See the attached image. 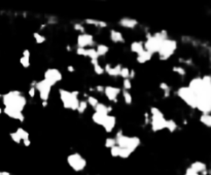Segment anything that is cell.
<instances>
[{
  "instance_id": "cell-1",
  "label": "cell",
  "mask_w": 211,
  "mask_h": 175,
  "mask_svg": "<svg viewBox=\"0 0 211 175\" xmlns=\"http://www.w3.org/2000/svg\"><path fill=\"white\" fill-rule=\"evenodd\" d=\"M188 89L196 97V108L202 114H210L211 111V77L204 75L191 80Z\"/></svg>"
},
{
  "instance_id": "cell-2",
  "label": "cell",
  "mask_w": 211,
  "mask_h": 175,
  "mask_svg": "<svg viewBox=\"0 0 211 175\" xmlns=\"http://www.w3.org/2000/svg\"><path fill=\"white\" fill-rule=\"evenodd\" d=\"M2 101H3L5 107L15 109V110H18L20 112L23 111L27 104L26 98L22 95L20 91H10L6 93L5 95L2 96Z\"/></svg>"
},
{
  "instance_id": "cell-3",
  "label": "cell",
  "mask_w": 211,
  "mask_h": 175,
  "mask_svg": "<svg viewBox=\"0 0 211 175\" xmlns=\"http://www.w3.org/2000/svg\"><path fill=\"white\" fill-rule=\"evenodd\" d=\"M168 39V35L167 32L165 30L161 31V32H157L154 33V35H151V37L148 39H146V42L143 43V47H144V50L150 52V54H154L157 53L160 50V47H161L162 42Z\"/></svg>"
},
{
  "instance_id": "cell-4",
  "label": "cell",
  "mask_w": 211,
  "mask_h": 175,
  "mask_svg": "<svg viewBox=\"0 0 211 175\" xmlns=\"http://www.w3.org/2000/svg\"><path fill=\"white\" fill-rule=\"evenodd\" d=\"M59 94H60V99L63 102L64 108L71 109V110H76L80 100H78V93L77 91L69 92L66 90L60 89L59 90Z\"/></svg>"
},
{
  "instance_id": "cell-5",
  "label": "cell",
  "mask_w": 211,
  "mask_h": 175,
  "mask_svg": "<svg viewBox=\"0 0 211 175\" xmlns=\"http://www.w3.org/2000/svg\"><path fill=\"white\" fill-rule=\"evenodd\" d=\"M150 112L153 114V117H151V129H153V131L157 132L166 129L167 120L165 118L163 112L157 107H151Z\"/></svg>"
},
{
  "instance_id": "cell-6",
  "label": "cell",
  "mask_w": 211,
  "mask_h": 175,
  "mask_svg": "<svg viewBox=\"0 0 211 175\" xmlns=\"http://www.w3.org/2000/svg\"><path fill=\"white\" fill-rule=\"evenodd\" d=\"M115 141H117V145L120 148H127L132 152L135 151V149L138 147L140 145V142H141L138 137H129L125 136V135L117 136Z\"/></svg>"
},
{
  "instance_id": "cell-7",
  "label": "cell",
  "mask_w": 211,
  "mask_h": 175,
  "mask_svg": "<svg viewBox=\"0 0 211 175\" xmlns=\"http://www.w3.org/2000/svg\"><path fill=\"white\" fill-rule=\"evenodd\" d=\"M177 49V42L175 40H172V39H166L162 42L161 47H160V50L157 54H159V57L161 60L165 61L167 60L173 55L174 52Z\"/></svg>"
},
{
  "instance_id": "cell-8",
  "label": "cell",
  "mask_w": 211,
  "mask_h": 175,
  "mask_svg": "<svg viewBox=\"0 0 211 175\" xmlns=\"http://www.w3.org/2000/svg\"><path fill=\"white\" fill-rule=\"evenodd\" d=\"M67 163H68V165L73 169V170L76 172L83 171L87 166V161L84 160L80 154H77V152L69 155V156L67 157Z\"/></svg>"
},
{
  "instance_id": "cell-9",
  "label": "cell",
  "mask_w": 211,
  "mask_h": 175,
  "mask_svg": "<svg viewBox=\"0 0 211 175\" xmlns=\"http://www.w3.org/2000/svg\"><path fill=\"white\" fill-rule=\"evenodd\" d=\"M177 94L188 106L192 107V108H196V97L187 87H181L178 90Z\"/></svg>"
},
{
  "instance_id": "cell-10",
  "label": "cell",
  "mask_w": 211,
  "mask_h": 175,
  "mask_svg": "<svg viewBox=\"0 0 211 175\" xmlns=\"http://www.w3.org/2000/svg\"><path fill=\"white\" fill-rule=\"evenodd\" d=\"M62 80V73L56 68H50L44 72L43 75V80L46 81L50 87H53L54 84L59 83Z\"/></svg>"
},
{
  "instance_id": "cell-11",
  "label": "cell",
  "mask_w": 211,
  "mask_h": 175,
  "mask_svg": "<svg viewBox=\"0 0 211 175\" xmlns=\"http://www.w3.org/2000/svg\"><path fill=\"white\" fill-rule=\"evenodd\" d=\"M50 89L52 87L50 86L46 81L44 80H40L38 83H36L35 84V90H38L39 94H40V99L42 101H47L50 97Z\"/></svg>"
},
{
  "instance_id": "cell-12",
  "label": "cell",
  "mask_w": 211,
  "mask_h": 175,
  "mask_svg": "<svg viewBox=\"0 0 211 175\" xmlns=\"http://www.w3.org/2000/svg\"><path fill=\"white\" fill-rule=\"evenodd\" d=\"M94 44V38L91 34L88 33H83V34L78 35L77 37V47H83L86 49V47L93 46Z\"/></svg>"
},
{
  "instance_id": "cell-13",
  "label": "cell",
  "mask_w": 211,
  "mask_h": 175,
  "mask_svg": "<svg viewBox=\"0 0 211 175\" xmlns=\"http://www.w3.org/2000/svg\"><path fill=\"white\" fill-rule=\"evenodd\" d=\"M104 93H105V96L107 97V99L109 101H112V102H117V95L120 93V89L115 87H105L104 88Z\"/></svg>"
},
{
  "instance_id": "cell-14",
  "label": "cell",
  "mask_w": 211,
  "mask_h": 175,
  "mask_svg": "<svg viewBox=\"0 0 211 175\" xmlns=\"http://www.w3.org/2000/svg\"><path fill=\"white\" fill-rule=\"evenodd\" d=\"M3 112L7 115V117H12V118H13V120H18V121H20V122H24V120H25L24 114H22V112L18 111V110H15V109L5 107Z\"/></svg>"
},
{
  "instance_id": "cell-15",
  "label": "cell",
  "mask_w": 211,
  "mask_h": 175,
  "mask_svg": "<svg viewBox=\"0 0 211 175\" xmlns=\"http://www.w3.org/2000/svg\"><path fill=\"white\" fill-rule=\"evenodd\" d=\"M115 124H117V118H115V117H113V115H107L105 117V121H104V124L102 127L107 133H110L115 127Z\"/></svg>"
},
{
  "instance_id": "cell-16",
  "label": "cell",
  "mask_w": 211,
  "mask_h": 175,
  "mask_svg": "<svg viewBox=\"0 0 211 175\" xmlns=\"http://www.w3.org/2000/svg\"><path fill=\"white\" fill-rule=\"evenodd\" d=\"M103 69H104V72H106L110 76H119L120 73V70H122V65L117 64V66L111 67L110 64H106Z\"/></svg>"
},
{
  "instance_id": "cell-17",
  "label": "cell",
  "mask_w": 211,
  "mask_h": 175,
  "mask_svg": "<svg viewBox=\"0 0 211 175\" xmlns=\"http://www.w3.org/2000/svg\"><path fill=\"white\" fill-rule=\"evenodd\" d=\"M119 24L122 27L124 28H128V29H133L138 25V22L136 21V20L134 19H131V18H123L120 20Z\"/></svg>"
},
{
  "instance_id": "cell-18",
  "label": "cell",
  "mask_w": 211,
  "mask_h": 175,
  "mask_svg": "<svg viewBox=\"0 0 211 175\" xmlns=\"http://www.w3.org/2000/svg\"><path fill=\"white\" fill-rule=\"evenodd\" d=\"M95 110H96L97 114L106 117V115H108L109 112L112 110V107L111 106H106V105H104V104H102V103H98L97 106L95 107Z\"/></svg>"
},
{
  "instance_id": "cell-19",
  "label": "cell",
  "mask_w": 211,
  "mask_h": 175,
  "mask_svg": "<svg viewBox=\"0 0 211 175\" xmlns=\"http://www.w3.org/2000/svg\"><path fill=\"white\" fill-rule=\"evenodd\" d=\"M151 57H153V54H150V52H147V50H143V52H141L140 54H138V56H137V62L140 64H143L145 63V62L150 61Z\"/></svg>"
},
{
  "instance_id": "cell-20",
  "label": "cell",
  "mask_w": 211,
  "mask_h": 175,
  "mask_svg": "<svg viewBox=\"0 0 211 175\" xmlns=\"http://www.w3.org/2000/svg\"><path fill=\"white\" fill-rule=\"evenodd\" d=\"M110 40L112 42H115V43H117V42H122V43H124V42H125V38H124L122 33L119 32V31L111 30L110 31Z\"/></svg>"
},
{
  "instance_id": "cell-21",
  "label": "cell",
  "mask_w": 211,
  "mask_h": 175,
  "mask_svg": "<svg viewBox=\"0 0 211 175\" xmlns=\"http://www.w3.org/2000/svg\"><path fill=\"white\" fill-rule=\"evenodd\" d=\"M191 169H193L194 171L197 172V173H201V172H203L204 170H206L207 167H206V164L200 162V161H197V162H194L192 165H191Z\"/></svg>"
},
{
  "instance_id": "cell-22",
  "label": "cell",
  "mask_w": 211,
  "mask_h": 175,
  "mask_svg": "<svg viewBox=\"0 0 211 175\" xmlns=\"http://www.w3.org/2000/svg\"><path fill=\"white\" fill-rule=\"evenodd\" d=\"M131 50L133 53L140 54L141 52L144 50V47H143V42L142 41H134L131 43Z\"/></svg>"
},
{
  "instance_id": "cell-23",
  "label": "cell",
  "mask_w": 211,
  "mask_h": 175,
  "mask_svg": "<svg viewBox=\"0 0 211 175\" xmlns=\"http://www.w3.org/2000/svg\"><path fill=\"white\" fill-rule=\"evenodd\" d=\"M86 23L89 25H93V26H97L99 28H105L107 27V24L103 21H98V20H93V19H87Z\"/></svg>"
},
{
  "instance_id": "cell-24",
  "label": "cell",
  "mask_w": 211,
  "mask_h": 175,
  "mask_svg": "<svg viewBox=\"0 0 211 175\" xmlns=\"http://www.w3.org/2000/svg\"><path fill=\"white\" fill-rule=\"evenodd\" d=\"M106 117H107V115H106ZM106 117H104V115H101L99 114H97V112H95V114L92 115V120H93V122H94L95 124H97V125L103 126L104 121H105Z\"/></svg>"
},
{
  "instance_id": "cell-25",
  "label": "cell",
  "mask_w": 211,
  "mask_h": 175,
  "mask_svg": "<svg viewBox=\"0 0 211 175\" xmlns=\"http://www.w3.org/2000/svg\"><path fill=\"white\" fill-rule=\"evenodd\" d=\"M108 50H109V47L107 46H105V44H98L96 49V52L99 57L100 56H105L108 53Z\"/></svg>"
},
{
  "instance_id": "cell-26",
  "label": "cell",
  "mask_w": 211,
  "mask_h": 175,
  "mask_svg": "<svg viewBox=\"0 0 211 175\" xmlns=\"http://www.w3.org/2000/svg\"><path fill=\"white\" fill-rule=\"evenodd\" d=\"M86 56L87 57H89L91 60H98V58H99V56H98V54L96 52V50L93 49V47H91V49H86Z\"/></svg>"
},
{
  "instance_id": "cell-27",
  "label": "cell",
  "mask_w": 211,
  "mask_h": 175,
  "mask_svg": "<svg viewBox=\"0 0 211 175\" xmlns=\"http://www.w3.org/2000/svg\"><path fill=\"white\" fill-rule=\"evenodd\" d=\"M200 122L202 124H204L205 126L208 127V128H210L211 127V117L210 114H202L201 117H200Z\"/></svg>"
},
{
  "instance_id": "cell-28",
  "label": "cell",
  "mask_w": 211,
  "mask_h": 175,
  "mask_svg": "<svg viewBox=\"0 0 211 175\" xmlns=\"http://www.w3.org/2000/svg\"><path fill=\"white\" fill-rule=\"evenodd\" d=\"M16 133L19 135V137H20V139H21V140L29 139V133H28L26 130H24L23 128H19L18 130H17Z\"/></svg>"
},
{
  "instance_id": "cell-29",
  "label": "cell",
  "mask_w": 211,
  "mask_h": 175,
  "mask_svg": "<svg viewBox=\"0 0 211 175\" xmlns=\"http://www.w3.org/2000/svg\"><path fill=\"white\" fill-rule=\"evenodd\" d=\"M132 154H133V152H132L131 151H129V149H127V148H120L119 157L122 158V159H128Z\"/></svg>"
},
{
  "instance_id": "cell-30",
  "label": "cell",
  "mask_w": 211,
  "mask_h": 175,
  "mask_svg": "<svg viewBox=\"0 0 211 175\" xmlns=\"http://www.w3.org/2000/svg\"><path fill=\"white\" fill-rule=\"evenodd\" d=\"M166 129H168L169 131L171 132V133H173V132L177 129L176 123L174 122L173 120H169V121H167V125H166Z\"/></svg>"
},
{
  "instance_id": "cell-31",
  "label": "cell",
  "mask_w": 211,
  "mask_h": 175,
  "mask_svg": "<svg viewBox=\"0 0 211 175\" xmlns=\"http://www.w3.org/2000/svg\"><path fill=\"white\" fill-rule=\"evenodd\" d=\"M33 36H34V39H35L36 43H38V44H41V43H43V42L46 41V37H44L43 35L39 34L38 32L33 33Z\"/></svg>"
},
{
  "instance_id": "cell-32",
  "label": "cell",
  "mask_w": 211,
  "mask_h": 175,
  "mask_svg": "<svg viewBox=\"0 0 211 175\" xmlns=\"http://www.w3.org/2000/svg\"><path fill=\"white\" fill-rule=\"evenodd\" d=\"M123 96H124V100H125L126 104H128V105L132 104V96L130 93H129V91H125V90H124Z\"/></svg>"
},
{
  "instance_id": "cell-33",
  "label": "cell",
  "mask_w": 211,
  "mask_h": 175,
  "mask_svg": "<svg viewBox=\"0 0 211 175\" xmlns=\"http://www.w3.org/2000/svg\"><path fill=\"white\" fill-rule=\"evenodd\" d=\"M87 107H88V103H87V101H80V104H78V107L76 110L80 112V114H83L84 111H86Z\"/></svg>"
},
{
  "instance_id": "cell-34",
  "label": "cell",
  "mask_w": 211,
  "mask_h": 175,
  "mask_svg": "<svg viewBox=\"0 0 211 175\" xmlns=\"http://www.w3.org/2000/svg\"><path fill=\"white\" fill-rule=\"evenodd\" d=\"M117 145V141H115V138H107V139L105 140V146L107 148H111L112 146Z\"/></svg>"
},
{
  "instance_id": "cell-35",
  "label": "cell",
  "mask_w": 211,
  "mask_h": 175,
  "mask_svg": "<svg viewBox=\"0 0 211 175\" xmlns=\"http://www.w3.org/2000/svg\"><path fill=\"white\" fill-rule=\"evenodd\" d=\"M87 103L90 104L91 106L93 107H96L97 106V104L99 103L98 102V99L96 97H93V96H89L88 97V101H87Z\"/></svg>"
},
{
  "instance_id": "cell-36",
  "label": "cell",
  "mask_w": 211,
  "mask_h": 175,
  "mask_svg": "<svg viewBox=\"0 0 211 175\" xmlns=\"http://www.w3.org/2000/svg\"><path fill=\"white\" fill-rule=\"evenodd\" d=\"M129 74H130V69L127 68V67H122L120 75L125 80V78H129Z\"/></svg>"
},
{
  "instance_id": "cell-37",
  "label": "cell",
  "mask_w": 211,
  "mask_h": 175,
  "mask_svg": "<svg viewBox=\"0 0 211 175\" xmlns=\"http://www.w3.org/2000/svg\"><path fill=\"white\" fill-rule=\"evenodd\" d=\"M20 63L22 64V66H23L24 68H28V67L30 66V59L22 57L21 59H20Z\"/></svg>"
},
{
  "instance_id": "cell-38",
  "label": "cell",
  "mask_w": 211,
  "mask_h": 175,
  "mask_svg": "<svg viewBox=\"0 0 211 175\" xmlns=\"http://www.w3.org/2000/svg\"><path fill=\"white\" fill-rule=\"evenodd\" d=\"M123 86H124V89H125V91H129V90L132 88V84H131V80H129V78H125L123 81Z\"/></svg>"
},
{
  "instance_id": "cell-39",
  "label": "cell",
  "mask_w": 211,
  "mask_h": 175,
  "mask_svg": "<svg viewBox=\"0 0 211 175\" xmlns=\"http://www.w3.org/2000/svg\"><path fill=\"white\" fill-rule=\"evenodd\" d=\"M119 154H120V147L117 145H114L112 146L110 148V155L112 157H119Z\"/></svg>"
},
{
  "instance_id": "cell-40",
  "label": "cell",
  "mask_w": 211,
  "mask_h": 175,
  "mask_svg": "<svg viewBox=\"0 0 211 175\" xmlns=\"http://www.w3.org/2000/svg\"><path fill=\"white\" fill-rule=\"evenodd\" d=\"M173 71L178 73L179 75H184L185 74V70L184 68H182V67H179V66H174L173 67Z\"/></svg>"
},
{
  "instance_id": "cell-41",
  "label": "cell",
  "mask_w": 211,
  "mask_h": 175,
  "mask_svg": "<svg viewBox=\"0 0 211 175\" xmlns=\"http://www.w3.org/2000/svg\"><path fill=\"white\" fill-rule=\"evenodd\" d=\"M94 71H95L96 74L101 75V74H103V73H104V69L100 66L99 64H97V65H95V66H94Z\"/></svg>"
},
{
  "instance_id": "cell-42",
  "label": "cell",
  "mask_w": 211,
  "mask_h": 175,
  "mask_svg": "<svg viewBox=\"0 0 211 175\" xmlns=\"http://www.w3.org/2000/svg\"><path fill=\"white\" fill-rule=\"evenodd\" d=\"M9 136L10 138L13 140V142H16V143H21V139H20V137H19V135L16 133V132H13V133H10L9 134Z\"/></svg>"
},
{
  "instance_id": "cell-43",
  "label": "cell",
  "mask_w": 211,
  "mask_h": 175,
  "mask_svg": "<svg viewBox=\"0 0 211 175\" xmlns=\"http://www.w3.org/2000/svg\"><path fill=\"white\" fill-rule=\"evenodd\" d=\"M74 29L76 30V31H80V32L81 33H84V28L83 25H80V24H74Z\"/></svg>"
},
{
  "instance_id": "cell-44",
  "label": "cell",
  "mask_w": 211,
  "mask_h": 175,
  "mask_svg": "<svg viewBox=\"0 0 211 175\" xmlns=\"http://www.w3.org/2000/svg\"><path fill=\"white\" fill-rule=\"evenodd\" d=\"M76 54L78 56H86V49H83V47H77Z\"/></svg>"
},
{
  "instance_id": "cell-45",
  "label": "cell",
  "mask_w": 211,
  "mask_h": 175,
  "mask_svg": "<svg viewBox=\"0 0 211 175\" xmlns=\"http://www.w3.org/2000/svg\"><path fill=\"white\" fill-rule=\"evenodd\" d=\"M160 88H161V89H162L164 92L169 91V90H170V87H169L166 83H161V84H160Z\"/></svg>"
},
{
  "instance_id": "cell-46",
  "label": "cell",
  "mask_w": 211,
  "mask_h": 175,
  "mask_svg": "<svg viewBox=\"0 0 211 175\" xmlns=\"http://www.w3.org/2000/svg\"><path fill=\"white\" fill-rule=\"evenodd\" d=\"M184 175H200L199 173H197V172H195L193 170V169L191 168H187V171H185V174Z\"/></svg>"
},
{
  "instance_id": "cell-47",
  "label": "cell",
  "mask_w": 211,
  "mask_h": 175,
  "mask_svg": "<svg viewBox=\"0 0 211 175\" xmlns=\"http://www.w3.org/2000/svg\"><path fill=\"white\" fill-rule=\"evenodd\" d=\"M35 91H36V90H35L34 87H30L29 92H28V93H29V96H30L31 98H33L35 96Z\"/></svg>"
},
{
  "instance_id": "cell-48",
  "label": "cell",
  "mask_w": 211,
  "mask_h": 175,
  "mask_svg": "<svg viewBox=\"0 0 211 175\" xmlns=\"http://www.w3.org/2000/svg\"><path fill=\"white\" fill-rule=\"evenodd\" d=\"M23 57L30 59V50H25L23 52Z\"/></svg>"
},
{
  "instance_id": "cell-49",
  "label": "cell",
  "mask_w": 211,
  "mask_h": 175,
  "mask_svg": "<svg viewBox=\"0 0 211 175\" xmlns=\"http://www.w3.org/2000/svg\"><path fill=\"white\" fill-rule=\"evenodd\" d=\"M95 90H96L97 92H99V93H104V87L103 86H97Z\"/></svg>"
},
{
  "instance_id": "cell-50",
  "label": "cell",
  "mask_w": 211,
  "mask_h": 175,
  "mask_svg": "<svg viewBox=\"0 0 211 175\" xmlns=\"http://www.w3.org/2000/svg\"><path fill=\"white\" fill-rule=\"evenodd\" d=\"M134 76H135V71L133 69H131L130 70V74H129V80H132V78H134Z\"/></svg>"
},
{
  "instance_id": "cell-51",
  "label": "cell",
  "mask_w": 211,
  "mask_h": 175,
  "mask_svg": "<svg viewBox=\"0 0 211 175\" xmlns=\"http://www.w3.org/2000/svg\"><path fill=\"white\" fill-rule=\"evenodd\" d=\"M23 143H24V145H25V146H30V144H31V141H30V139L23 140Z\"/></svg>"
},
{
  "instance_id": "cell-52",
  "label": "cell",
  "mask_w": 211,
  "mask_h": 175,
  "mask_svg": "<svg viewBox=\"0 0 211 175\" xmlns=\"http://www.w3.org/2000/svg\"><path fill=\"white\" fill-rule=\"evenodd\" d=\"M0 175H12V174L7 171H0Z\"/></svg>"
},
{
  "instance_id": "cell-53",
  "label": "cell",
  "mask_w": 211,
  "mask_h": 175,
  "mask_svg": "<svg viewBox=\"0 0 211 175\" xmlns=\"http://www.w3.org/2000/svg\"><path fill=\"white\" fill-rule=\"evenodd\" d=\"M67 69H68L69 72H73V71H74V67H73V66H68V67H67Z\"/></svg>"
},
{
  "instance_id": "cell-54",
  "label": "cell",
  "mask_w": 211,
  "mask_h": 175,
  "mask_svg": "<svg viewBox=\"0 0 211 175\" xmlns=\"http://www.w3.org/2000/svg\"><path fill=\"white\" fill-rule=\"evenodd\" d=\"M169 95H170V90H169V91H166L165 93H164V97H169Z\"/></svg>"
},
{
  "instance_id": "cell-55",
  "label": "cell",
  "mask_w": 211,
  "mask_h": 175,
  "mask_svg": "<svg viewBox=\"0 0 211 175\" xmlns=\"http://www.w3.org/2000/svg\"><path fill=\"white\" fill-rule=\"evenodd\" d=\"M91 63L93 64V66H95V65L99 64V63H98V60H91Z\"/></svg>"
},
{
  "instance_id": "cell-56",
  "label": "cell",
  "mask_w": 211,
  "mask_h": 175,
  "mask_svg": "<svg viewBox=\"0 0 211 175\" xmlns=\"http://www.w3.org/2000/svg\"><path fill=\"white\" fill-rule=\"evenodd\" d=\"M42 106L46 107L47 106V101H42Z\"/></svg>"
},
{
  "instance_id": "cell-57",
  "label": "cell",
  "mask_w": 211,
  "mask_h": 175,
  "mask_svg": "<svg viewBox=\"0 0 211 175\" xmlns=\"http://www.w3.org/2000/svg\"><path fill=\"white\" fill-rule=\"evenodd\" d=\"M67 50H71V49H70L69 46H67Z\"/></svg>"
},
{
  "instance_id": "cell-58",
  "label": "cell",
  "mask_w": 211,
  "mask_h": 175,
  "mask_svg": "<svg viewBox=\"0 0 211 175\" xmlns=\"http://www.w3.org/2000/svg\"><path fill=\"white\" fill-rule=\"evenodd\" d=\"M1 112H2V109H1V108H0V114H1Z\"/></svg>"
},
{
  "instance_id": "cell-59",
  "label": "cell",
  "mask_w": 211,
  "mask_h": 175,
  "mask_svg": "<svg viewBox=\"0 0 211 175\" xmlns=\"http://www.w3.org/2000/svg\"><path fill=\"white\" fill-rule=\"evenodd\" d=\"M0 97H1V95H0Z\"/></svg>"
}]
</instances>
